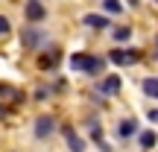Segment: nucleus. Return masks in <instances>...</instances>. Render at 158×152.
<instances>
[{"instance_id": "f257e3e1", "label": "nucleus", "mask_w": 158, "mask_h": 152, "mask_svg": "<svg viewBox=\"0 0 158 152\" xmlns=\"http://www.w3.org/2000/svg\"><path fill=\"white\" fill-rule=\"evenodd\" d=\"M102 64H106V59H100V56H85V53H76V56L70 59V68H73V70H85L88 76H97L102 70Z\"/></svg>"}, {"instance_id": "f03ea898", "label": "nucleus", "mask_w": 158, "mask_h": 152, "mask_svg": "<svg viewBox=\"0 0 158 152\" xmlns=\"http://www.w3.org/2000/svg\"><path fill=\"white\" fill-rule=\"evenodd\" d=\"M108 59H111V64H120V68H129V64H138L141 62V50H111L108 53Z\"/></svg>"}, {"instance_id": "7ed1b4c3", "label": "nucleus", "mask_w": 158, "mask_h": 152, "mask_svg": "<svg viewBox=\"0 0 158 152\" xmlns=\"http://www.w3.org/2000/svg\"><path fill=\"white\" fill-rule=\"evenodd\" d=\"M21 41H23V47H27V50H38L41 44H44V29H23L21 32Z\"/></svg>"}, {"instance_id": "20e7f679", "label": "nucleus", "mask_w": 158, "mask_h": 152, "mask_svg": "<svg viewBox=\"0 0 158 152\" xmlns=\"http://www.w3.org/2000/svg\"><path fill=\"white\" fill-rule=\"evenodd\" d=\"M23 15H27V21H44L47 18V9H44V3L41 0H27V9H23Z\"/></svg>"}, {"instance_id": "39448f33", "label": "nucleus", "mask_w": 158, "mask_h": 152, "mask_svg": "<svg viewBox=\"0 0 158 152\" xmlns=\"http://www.w3.org/2000/svg\"><path fill=\"white\" fill-rule=\"evenodd\" d=\"M53 129H56V120H53L50 114H41V117L35 120V138H50Z\"/></svg>"}, {"instance_id": "423d86ee", "label": "nucleus", "mask_w": 158, "mask_h": 152, "mask_svg": "<svg viewBox=\"0 0 158 152\" xmlns=\"http://www.w3.org/2000/svg\"><path fill=\"white\" fill-rule=\"evenodd\" d=\"M62 132H64V138H68V146H70V152H85V141L76 135L70 126H62Z\"/></svg>"}, {"instance_id": "0eeeda50", "label": "nucleus", "mask_w": 158, "mask_h": 152, "mask_svg": "<svg viewBox=\"0 0 158 152\" xmlns=\"http://www.w3.org/2000/svg\"><path fill=\"white\" fill-rule=\"evenodd\" d=\"M120 85H123V82H120V76H106V79L100 82V91H102L106 97H114V94L120 91Z\"/></svg>"}, {"instance_id": "6e6552de", "label": "nucleus", "mask_w": 158, "mask_h": 152, "mask_svg": "<svg viewBox=\"0 0 158 152\" xmlns=\"http://www.w3.org/2000/svg\"><path fill=\"white\" fill-rule=\"evenodd\" d=\"M117 135H120V138H132V135H138V123H135V120H120Z\"/></svg>"}, {"instance_id": "1a4fd4ad", "label": "nucleus", "mask_w": 158, "mask_h": 152, "mask_svg": "<svg viewBox=\"0 0 158 152\" xmlns=\"http://www.w3.org/2000/svg\"><path fill=\"white\" fill-rule=\"evenodd\" d=\"M138 143H141L143 149H152L155 143H158V135H155L152 129H147V132H141V135H138Z\"/></svg>"}, {"instance_id": "9d476101", "label": "nucleus", "mask_w": 158, "mask_h": 152, "mask_svg": "<svg viewBox=\"0 0 158 152\" xmlns=\"http://www.w3.org/2000/svg\"><path fill=\"white\" fill-rule=\"evenodd\" d=\"M141 88H143V94H147V97H152V100H158V76H147V79H143V85H141Z\"/></svg>"}, {"instance_id": "9b49d317", "label": "nucleus", "mask_w": 158, "mask_h": 152, "mask_svg": "<svg viewBox=\"0 0 158 152\" xmlns=\"http://www.w3.org/2000/svg\"><path fill=\"white\" fill-rule=\"evenodd\" d=\"M85 27H91V29H108V21L102 15H85Z\"/></svg>"}, {"instance_id": "f8f14e48", "label": "nucleus", "mask_w": 158, "mask_h": 152, "mask_svg": "<svg viewBox=\"0 0 158 152\" xmlns=\"http://www.w3.org/2000/svg\"><path fill=\"white\" fill-rule=\"evenodd\" d=\"M102 12L106 15H120L123 12V3L120 0H102Z\"/></svg>"}, {"instance_id": "ddd939ff", "label": "nucleus", "mask_w": 158, "mask_h": 152, "mask_svg": "<svg viewBox=\"0 0 158 152\" xmlns=\"http://www.w3.org/2000/svg\"><path fill=\"white\" fill-rule=\"evenodd\" d=\"M111 35H114V41L126 44V41L132 38V29H129V27H117V29H111Z\"/></svg>"}, {"instance_id": "4468645a", "label": "nucleus", "mask_w": 158, "mask_h": 152, "mask_svg": "<svg viewBox=\"0 0 158 152\" xmlns=\"http://www.w3.org/2000/svg\"><path fill=\"white\" fill-rule=\"evenodd\" d=\"M38 64H41V68H56V64H59V53H47L44 59H38Z\"/></svg>"}, {"instance_id": "2eb2a0df", "label": "nucleus", "mask_w": 158, "mask_h": 152, "mask_svg": "<svg viewBox=\"0 0 158 152\" xmlns=\"http://www.w3.org/2000/svg\"><path fill=\"white\" fill-rule=\"evenodd\" d=\"M12 32V27H9V18H3L0 15V35H9Z\"/></svg>"}, {"instance_id": "dca6fc26", "label": "nucleus", "mask_w": 158, "mask_h": 152, "mask_svg": "<svg viewBox=\"0 0 158 152\" xmlns=\"http://www.w3.org/2000/svg\"><path fill=\"white\" fill-rule=\"evenodd\" d=\"M147 117L152 120V123H158V108H149V111H147Z\"/></svg>"}, {"instance_id": "f3484780", "label": "nucleus", "mask_w": 158, "mask_h": 152, "mask_svg": "<svg viewBox=\"0 0 158 152\" xmlns=\"http://www.w3.org/2000/svg\"><path fill=\"white\" fill-rule=\"evenodd\" d=\"M155 47H158V41H155Z\"/></svg>"}]
</instances>
